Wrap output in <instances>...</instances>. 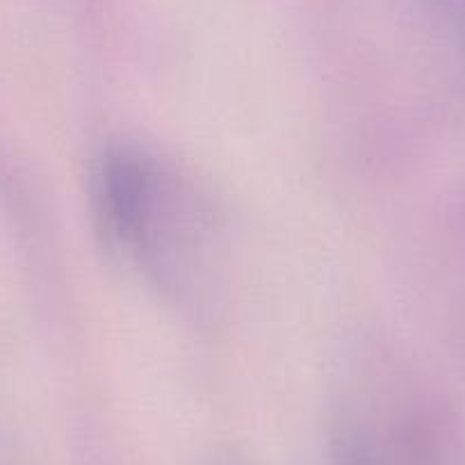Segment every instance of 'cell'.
I'll return each mask as SVG.
<instances>
[{"instance_id":"6da1fadb","label":"cell","mask_w":465,"mask_h":465,"mask_svg":"<svg viewBox=\"0 0 465 465\" xmlns=\"http://www.w3.org/2000/svg\"><path fill=\"white\" fill-rule=\"evenodd\" d=\"M92 196L114 252L164 292L192 290L213 228L199 194L172 164L135 146H116L94 169Z\"/></svg>"}]
</instances>
